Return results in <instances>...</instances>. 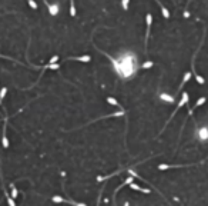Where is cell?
Returning a JSON list of instances; mask_svg holds the SVG:
<instances>
[{"label": "cell", "instance_id": "obj_19", "mask_svg": "<svg viewBox=\"0 0 208 206\" xmlns=\"http://www.w3.org/2000/svg\"><path fill=\"white\" fill-rule=\"evenodd\" d=\"M27 3H29V6H30L33 10H36V9H37V3L34 2V0H27Z\"/></svg>", "mask_w": 208, "mask_h": 206}, {"label": "cell", "instance_id": "obj_21", "mask_svg": "<svg viewBox=\"0 0 208 206\" xmlns=\"http://www.w3.org/2000/svg\"><path fill=\"white\" fill-rule=\"evenodd\" d=\"M128 2H130V0H121V4H123V9H124V10L128 9Z\"/></svg>", "mask_w": 208, "mask_h": 206}, {"label": "cell", "instance_id": "obj_11", "mask_svg": "<svg viewBox=\"0 0 208 206\" xmlns=\"http://www.w3.org/2000/svg\"><path fill=\"white\" fill-rule=\"evenodd\" d=\"M6 93H7V88H2V90H0V106H2L4 98H6Z\"/></svg>", "mask_w": 208, "mask_h": 206}, {"label": "cell", "instance_id": "obj_18", "mask_svg": "<svg viewBox=\"0 0 208 206\" xmlns=\"http://www.w3.org/2000/svg\"><path fill=\"white\" fill-rule=\"evenodd\" d=\"M190 78H191V72H187V73L184 74V80H182V85H184V83H187L188 80H190ZM181 85V86H182Z\"/></svg>", "mask_w": 208, "mask_h": 206}, {"label": "cell", "instance_id": "obj_8", "mask_svg": "<svg viewBox=\"0 0 208 206\" xmlns=\"http://www.w3.org/2000/svg\"><path fill=\"white\" fill-rule=\"evenodd\" d=\"M160 99L167 102V103H174V98H173L171 95H168V93H161V95H160Z\"/></svg>", "mask_w": 208, "mask_h": 206}, {"label": "cell", "instance_id": "obj_5", "mask_svg": "<svg viewBox=\"0 0 208 206\" xmlns=\"http://www.w3.org/2000/svg\"><path fill=\"white\" fill-rule=\"evenodd\" d=\"M188 100H190V96H188V93H185V92H184V93H182V98H181V100H180V103H178V106H177V108H175V110L173 112L171 118L175 115V113H177L178 110H180V109L182 108V106L185 105V103H188ZM171 118H170V119H171Z\"/></svg>", "mask_w": 208, "mask_h": 206}, {"label": "cell", "instance_id": "obj_23", "mask_svg": "<svg viewBox=\"0 0 208 206\" xmlns=\"http://www.w3.org/2000/svg\"><path fill=\"white\" fill-rule=\"evenodd\" d=\"M57 60H59V56H53V58L50 59V62H49V63H57Z\"/></svg>", "mask_w": 208, "mask_h": 206}, {"label": "cell", "instance_id": "obj_10", "mask_svg": "<svg viewBox=\"0 0 208 206\" xmlns=\"http://www.w3.org/2000/svg\"><path fill=\"white\" fill-rule=\"evenodd\" d=\"M107 103H110V105H113V106H117L118 109H123V108L120 106V103H118V102L114 98H107Z\"/></svg>", "mask_w": 208, "mask_h": 206}, {"label": "cell", "instance_id": "obj_9", "mask_svg": "<svg viewBox=\"0 0 208 206\" xmlns=\"http://www.w3.org/2000/svg\"><path fill=\"white\" fill-rule=\"evenodd\" d=\"M69 60H77V62H90L91 58L88 56V54H86V56H78V58H69Z\"/></svg>", "mask_w": 208, "mask_h": 206}, {"label": "cell", "instance_id": "obj_1", "mask_svg": "<svg viewBox=\"0 0 208 206\" xmlns=\"http://www.w3.org/2000/svg\"><path fill=\"white\" fill-rule=\"evenodd\" d=\"M103 54H106L110 62L113 63L114 66V72L118 74V78L121 79H130L133 78L135 73L138 72V59H137V54L134 52H123V53L118 56L117 59L111 58L110 54H107L106 52H103Z\"/></svg>", "mask_w": 208, "mask_h": 206}, {"label": "cell", "instance_id": "obj_12", "mask_svg": "<svg viewBox=\"0 0 208 206\" xmlns=\"http://www.w3.org/2000/svg\"><path fill=\"white\" fill-rule=\"evenodd\" d=\"M153 66H154V62L147 60V62H144V63L141 64V69H150V68H153Z\"/></svg>", "mask_w": 208, "mask_h": 206}, {"label": "cell", "instance_id": "obj_4", "mask_svg": "<svg viewBox=\"0 0 208 206\" xmlns=\"http://www.w3.org/2000/svg\"><path fill=\"white\" fill-rule=\"evenodd\" d=\"M7 120H9V116H6L4 118V126H3V136H2V145H3V148L4 149H7L9 148V139H7V136H6V130H7Z\"/></svg>", "mask_w": 208, "mask_h": 206}, {"label": "cell", "instance_id": "obj_15", "mask_svg": "<svg viewBox=\"0 0 208 206\" xmlns=\"http://www.w3.org/2000/svg\"><path fill=\"white\" fill-rule=\"evenodd\" d=\"M171 168H178V166H174V165H158V169H160V170H168V169H171Z\"/></svg>", "mask_w": 208, "mask_h": 206}, {"label": "cell", "instance_id": "obj_13", "mask_svg": "<svg viewBox=\"0 0 208 206\" xmlns=\"http://www.w3.org/2000/svg\"><path fill=\"white\" fill-rule=\"evenodd\" d=\"M76 6H74V0H70V16H76Z\"/></svg>", "mask_w": 208, "mask_h": 206}, {"label": "cell", "instance_id": "obj_17", "mask_svg": "<svg viewBox=\"0 0 208 206\" xmlns=\"http://www.w3.org/2000/svg\"><path fill=\"white\" fill-rule=\"evenodd\" d=\"M161 13H163V16H164V19H170V12H168L164 6H161Z\"/></svg>", "mask_w": 208, "mask_h": 206}, {"label": "cell", "instance_id": "obj_14", "mask_svg": "<svg viewBox=\"0 0 208 206\" xmlns=\"http://www.w3.org/2000/svg\"><path fill=\"white\" fill-rule=\"evenodd\" d=\"M10 188H12V198H13V199H16L17 195H19V192H17V189H16V186H14V183H10Z\"/></svg>", "mask_w": 208, "mask_h": 206}, {"label": "cell", "instance_id": "obj_22", "mask_svg": "<svg viewBox=\"0 0 208 206\" xmlns=\"http://www.w3.org/2000/svg\"><path fill=\"white\" fill-rule=\"evenodd\" d=\"M7 203L10 206H16V203H14V199L13 198H7Z\"/></svg>", "mask_w": 208, "mask_h": 206}, {"label": "cell", "instance_id": "obj_7", "mask_svg": "<svg viewBox=\"0 0 208 206\" xmlns=\"http://www.w3.org/2000/svg\"><path fill=\"white\" fill-rule=\"evenodd\" d=\"M130 188H131V189H134V190H138V192L145 193V195H148V193H150V189H144V188H141V186L135 185V183H133V182L130 183Z\"/></svg>", "mask_w": 208, "mask_h": 206}, {"label": "cell", "instance_id": "obj_2", "mask_svg": "<svg viewBox=\"0 0 208 206\" xmlns=\"http://www.w3.org/2000/svg\"><path fill=\"white\" fill-rule=\"evenodd\" d=\"M197 138L200 142H208V126H201L197 129Z\"/></svg>", "mask_w": 208, "mask_h": 206}, {"label": "cell", "instance_id": "obj_6", "mask_svg": "<svg viewBox=\"0 0 208 206\" xmlns=\"http://www.w3.org/2000/svg\"><path fill=\"white\" fill-rule=\"evenodd\" d=\"M145 23H147V34H145V43H147V39H148V36H150V27H151V23H153V16H151V13H147V16H145Z\"/></svg>", "mask_w": 208, "mask_h": 206}, {"label": "cell", "instance_id": "obj_16", "mask_svg": "<svg viewBox=\"0 0 208 206\" xmlns=\"http://www.w3.org/2000/svg\"><path fill=\"white\" fill-rule=\"evenodd\" d=\"M205 102H207V98H200V99L197 100V103H195V106H194V108H198V106H202V105L205 103Z\"/></svg>", "mask_w": 208, "mask_h": 206}, {"label": "cell", "instance_id": "obj_3", "mask_svg": "<svg viewBox=\"0 0 208 206\" xmlns=\"http://www.w3.org/2000/svg\"><path fill=\"white\" fill-rule=\"evenodd\" d=\"M44 3H46L47 9H49V13H50L51 16H57V13L60 12V6H59L57 3H49L47 0H44Z\"/></svg>", "mask_w": 208, "mask_h": 206}, {"label": "cell", "instance_id": "obj_20", "mask_svg": "<svg viewBox=\"0 0 208 206\" xmlns=\"http://www.w3.org/2000/svg\"><path fill=\"white\" fill-rule=\"evenodd\" d=\"M0 59H6V60H12V62H16V63H20V62H17L16 59L9 58V56H3V54H0Z\"/></svg>", "mask_w": 208, "mask_h": 206}]
</instances>
